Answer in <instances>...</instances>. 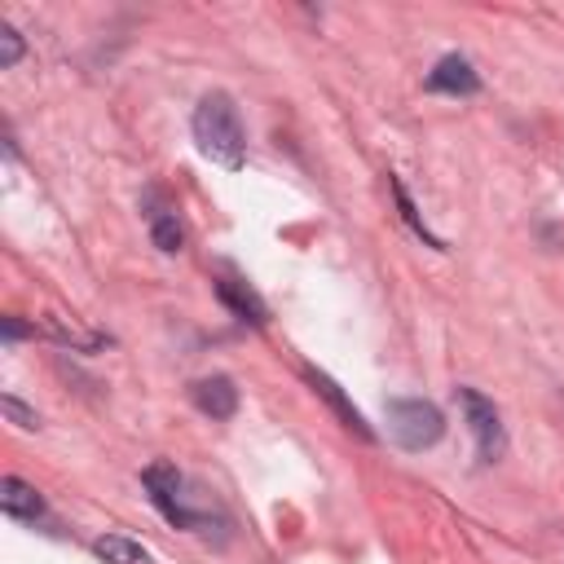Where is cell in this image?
Listing matches in <instances>:
<instances>
[{
  "label": "cell",
  "instance_id": "obj_14",
  "mask_svg": "<svg viewBox=\"0 0 564 564\" xmlns=\"http://www.w3.org/2000/svg\"><path fill=\"white\" fill-rule=\"evenodd\" d=\"M22 335H26V326L13 322V317H4V339H22Z\"/></svg>",
  "mask_w": 564,
  "mask_h": 564
},
{
  "label": "cell",
  "instance_id": "obj_5",
  "mask_svg": "<svg viewBox=\"0 0 564 564\" xmlns=\"http://www.w3.org/2000/svg\"><path fill=\"white\" fill-rule=\"evenodd\" d=\"M304 379H308V388H313V392H317V397H322V401H326V405L339 414V423H344L348 432H357L361 441H375V432H370V423L361 419V410H357V405L344 397V388H339V383H335L326 370H317V366H304Z\"/></svg>",
  "mask_w": 564,
  "mask_h": 564
},
{
  "label": "cell",
  "instance_id": "obj_7",
  "mask_svg": "<svg viewBox=\"0 0 564 564\" xmlns=\"http://www.w3.org/2000/svg\"><path fill=\"white\" fill-rule=\"evenodd\" d=\"M189 401L207 414V419H234L238 410V388L229 375H207V379H194L189 383Z\"/></svg>",
  "mask_w": 564,
  "mask_h": 564
},
{
  "label": "cell",
  "instance_id": "obj_1",
  "mask_svg": "<svg viewBox=\"0 0 564 564\" xmlns=\"http://www.w3.org/2000/svg\"><path fill=\"white\" fill-rule=\"evenodd\" d=\"M194 141L203 150V159H212L216 167L238 172L242 154H247V137H242V119L229 93H203L194 106Z\"/></svg>",
  "mask_w": 564,
  "mask_h": 564
},
{
  "label": "cell",
  "instance_id": "obj_13",
  "mask_svg": "<svg viewBox=\"0 0 564 564\" xmlns=\"http://www.w3.org/2000/svg\"><path fill=\"white\" fill-rule=\"evenodd\" d=\"M0 405H4V414H9V419H13L18 427H35V423H40V419H35V410H26V405H22L18 397H4Z\"/></svg>",
  "mask_w": 564,
  "mask_h": 564
},
{
  "label": "cell",
  "instance_id": "obj_2",
  "mask_svg": "<svg viewBox=\"0 0 564 564\" xmlns=\"http://www.w3.org/2000/svg\"><path fill=\"white\" fill-rule=\"evenodd\" d=\"M383 419H388V436L401 449H432L445 436V414L423 397H392L383 405Z\"/></svg>",
  "mask_w": 564,
  "mask_h": 564
},
{
  "label": "cell",
  "instance_id": "obj_10",
  "mask_svg": "<svg viewBox=\"0 0 564 564\" xmlns=\"http://www.w3.org/2000/svg\"><path fill=\"white\" fill-rule=\"evenodd\" d=\"M93 555L101 564H154V555L137 542V538H123V533H101L93 542Z\"/></svg>",
  "mask_w": 564,
  "mask_h": 564
},
{
  "label": "cell",
  "instance_id": "obj_12",
  "mask_svg": "<svg viewBox=\"0 0 564 564\" xmlns=\"http://www.w3.org/2000/svg\"><path fill=\"white\" fill-rule=\"evenodd\" d=\"M18 57H22V35L9 22H0V66L9 70V66H18Z\"/></svg>",
  "mask_w": 564,
  "mask_h": 564
},
{
  "label": "cell",
  "instance_id": "obj_4",
  "mask_svg": "<svg viewBox=\"0 0 564 564\" xmlns=\"http://www.w3.org/2000/svg\"><path fill=\"white\" fill-rule=\"evenodd\" d=\"M141 480H145V489H150V502H154L176 529H198V524H207L203 511H189V507L181 502V471H176L172 463H150V467L141 471Z\"/></svg>",
  "mask_w": 564,
  "mask_h": 564
},
{
  "label": "cell",
  "instance_id": "obj_9",
  "mask_svg": "<svg viewBox=\"0 0 564 564\" xmlns=\"http://www.w3.org/2000/svg\"><path fill=\"white\" fill-rule=\"evenodd\" d=\"M0 507H4L9 520H40L44 516V498L35 494V485H26L18 476L0 480Z\"/></svg>",
  "mask_w": 564,
  "mask_h": 564
},
{
  "label": "cell",
  "instance_id": "obj_8",
  "mask_svg": "<svg viewBox=\"0 0 564 564\" xmlns=\"http://www.w3.org/2000/svg\"><path fill=\"white\" fill-rule=\"evenodd\" d=\"M216 295H220V304H225L234 317H242V322H251V326H264V322H269L264 300H260L242 278H216Z\"/></svg>",
  "mask_w": 564,
  "mask_h": 564
},
{
  "label": "cell",
  "instance_id": "obj_3",
  "mask_svg": "<svg viewBox=\"0 0 564 564\" xmlns=\"http://www.w3.org/2000/svg\"><path fill=\"white\" fill-rule=\"evenodd\" d=\"M458 405H463L467 427H471V436H476L480 463H498V458L507 454V427H502L494 401H489L485 392H476V388H458Z\"/></svg>",
  "mask_w": 564,
  "mask_h": 564
},
{
  "label": "cell",
  "instance_id": "obj_6",
  "mask_svg": "<svg viewBox=\"0 0 564 564\" xmlns=\"http://www.w3.org/2000/svg\"><path fill=\"white\" fill-rule=\"evenodd\" d=\"M427 88L449 93V97H471V93H480V75L463 53H445L427 75Z\"/></svg>",
  "mask_w": 564,
  "mask_h": 564
},
{
  "label": "cell",
  "instance_id": "obj_11",
  "mask_svg": "<svg viewBox=\"0 0 564 564\" xmlns=\"http://www.w3.org/2000/svg\"><path fill=\"white\" fill-rule=\"evenodd\" d=\"M150 238H154V247L159 251H181L185 247V229H181V220H176V212H167V207H154L150 212Z\"/></svg>",
  "mask_w": 564,
  "mask_h": 564
}]
</instances>
